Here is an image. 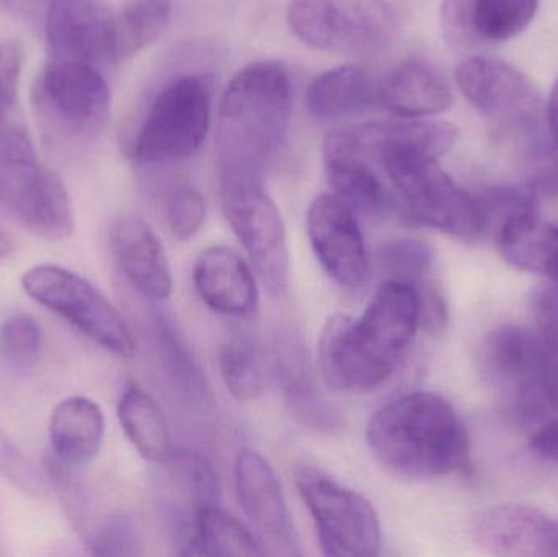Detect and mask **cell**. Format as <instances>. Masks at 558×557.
Wrapping results in <instances>:
<instances>
[{"label":"cell","instance_id":"cell-10","mask_svg":"<svg viewBox=\"0 0 558 557\" xmlns=\"http://www.w3.org/2000/svg\"><path fill=\"white\" fill-rule=\"evenodd\" d=\"M380 166L412 219L464 241L481 239L475 196L458 185L438 159L392 154Z\"/></svg>","mask_w":558,"mask_h":557},{"label":"cell","instance_id":"cell-15","mask_svg":"<svg viewBox=\"0 0 558 557\" xmlns=\"http://www.w3.org/2000/svg\"><path fill=\"white\" fill-rule=\"evenodd\" d=\"M459 90L492 120L524 124L537 117L541 94L517 65L504 59L472 56L456 68Z\"/></svg>","mask_w":558,"mask_h":557},{"label":"cell","instance_id":"cell-6","mask_svg":"<svg viewBox=\"0 0 558 557\" xmlns=\"http://www.w3.org/2000/svg\"><path fill=\"white\" fill-rule=\"evenodd\" d=\"M211 81L190 74L162 88L147 108L130 146L141 164L182 160L205 143L211 124Z\"/></svg>","mask_w":558,"mask_h":557},{"label":"cell","instance_id":"cell-36","mask_svg":"<svg viewBox=\"0 0 558 557\" xmlns=\"http://www.w3.org/2000/svg\"><path fill=\"white\" fill-rule=\"evenodd\" d=\"M162 215L170 234L179 241H186L198 234L205 225V198L193 186H173L163 196Z\"/></svg>","mask_w":558,"mask_h":557},{"label":"cell","instance_id":"cell-9","mask_svg":"<svg viewBox=\"0 0 558 557\" xmlns=\"http://www.w3.org/2000/svg\"><path fill=\"white\" fill-rule=\"evenodd\" d=\"M29 298L68 320L107 352L131 359L136 342L117 307L81 275L54 264L29 268L22 278Z\"/></svg>","mask_w":558,"mask_h":557},{"label":"cell","instance_id":"cell-33","mask_svg":"<svg viewBox=\"0 0 558 557\" xmlns=\"http://www.w3.org/2000/svg\"><path fill=\"white\" fill-rule=\"evenodd\" d=\"M537 336L543 340L544 362L543 389L550 409H558V283L549 281L537 288L533 300Z\"/></svg>","mask_w":558,"mask_h":557},{"label":"cell","instance_id":"cell-32","mask_svg":"<svg viewBox=\"0 0 558 557\" xmlns=\"http://www.w3.org/2000/svg\"><path fill=\"white\" fill-rule=\"evenodd\" d=\"M478 234L497 238L518 219L539 213L536 186H495L475 196Z\"/></svg>","mask_w":558,"mask_h":557},{"label":"cell","instance_id":"cell-18","mask_svg":"<svg viewBox=\"0 0 558 557\" xmlns=\"http://www.w3.org/2000/svg\"><path fill=\"white\" fill-rule=\"evenodd\" d=\"M474 536L492 555L558 557V520L534 507H492L475 519Z\"/></svg>","mask_w":558,"mask_h":557},{"label":"cell","instance_id":"cell-25","mask_svg":"<svg viewBox=\"0 0 558 557\" xmlns=\"http://www.w3.org/2000/svg\"><path fill=\"white\" fill-rule=\"evenodd\" d=\"M508 264L558 283V226L539 213L518 219L494 239Z\"/></svg>","mask_w":558,"mask_h":557},{"label":"cell","instance_id":"cell-2","mask_svg":"<svg viewBox=\"0 0 558 557\" xmlns=\"http://www.w3.org/2000/svg\"><path fill=\"white\" fill-rule=\"evenodd\" d=\"M367 444L383 467L405 477L448 476L469 460V435L451 402L416 391L387 402L367 425Z\"/></svg>","mask_w":558,"mask_h":557},{"label":"cell","instance_id":"cell-24","mask_svg":"<svg viewBox=\"0 0 558 557\" xmlns=\"http://www.w3.org/2000/svg\"><path fill=\"white\" fill-rule=\"evenodd\" d=\"M380 84L363 65H340L314 78L305 94L308 113L317 120L353 117L379 104Z\"/></svg>","mask_w":558,"mask_h":557},{"label":"cell","instance_id":"cell-5","mask_svg":"<svg viewBox=\"0 0 558 557\" xmlns=\"http://www.w3.org/2000/svg\"><path fill=\"white\" fill-rule=\"evenodd\" d=\"M288 25L317 51L374 56L392 45L399 20L387 0H292Z\"/></svg>","mask_w":558,"mask_h":557},{"label":"cell","instance_id":"cell-14","mask_svg":"<svg viewBox=\"0 0 558 557\" xmlns=\"http://www.w3.org/2000/svg\"><path fill=\"white\" fill-rule=\"evenodd\" d=\"M307 235L325 274L356 290L369 280L371 265L356 216L338 196L318 195L308 206Z\"/></svg>","mask_w":558,"mask_h":557},{"label":"cell","instance_id":"cell-17","mask_svg":"<svg viewBox=\"0 0 558 557\" xmlns=\"http://www.w3.org/2000/svg\"><path fill=\"white\" fill-rule=\"evenodd\" d=\"M539 0H442L441 29L456 48L497 45L520 35Z\"/></svg>","mask_w":558,"mask_h":557},{"label":"cell","instance_id":"cell-45","mask_svg":"<svg viewBox=\"0 0 558 557\" xmlns=\"http://www.w3.org/2000/svg\"><path fill=\"white\" fill-rule=\"evenodd\" d=\"M13 245L10 241L9 235L5 232L0 231V261L12 252Z\"/></svg>","mask_w":558,"mask_h":557},{"label":"cell","instance_id":"cell-26","mask_svg":"<svg viewBox=\"0 0 558 557\" xmlns=\"http://www.w3.org/2000/svg\"><path fill=\"white\" fill-rule=\"evenodd\" d=\"M183 556H262L260 543L251 530L218 504L198 510L182 542Z\"/></svg>","mask_w":558,"mask_h":557},{"label":"cell","instance_id":"cell-42","mask_svg":"<svg viewBox=\"0 0 558 557\" xmlns=\"http://www.w3.org/2000/svg\"><path fill=\"white\" fill-rule=\"evenodd\" d=\"M0 2L13 15L28 22H36V20H45L52 0H0Z\"/></svg>","mask_w":558,"mask_h":557},{"label":"cell","instance_id":"cell-21","mask_svg":"<svg viewBox=\"0 0 558 557\" xmlns=\"http://www.w3.org/2000/svg\"><path fill=\"white\" fill-rule=\"evenodd\" d=\"M234 474L245 516L265 535L291 545V513L271 464L258 451L242 450L235 460Z\"/></svg>","mask_w":558,"mask_h":557},{"label":"cell","instance_id":"cell-39","mask_svg":"<svg viewBox=\"0 0 558 557\" xmlns=\"http://www.w3.org/2000/svg\"><path fill=\"white\" fill-rule=\"evenodd\" d=\"M23 51L15 41H0V120L13 117L22 75Z\"/></svg>","mask_w":558,"mask_h":557},{"label":"cell","instance_id":"cell-8","mask_svg":"<svg viewBox=\"0 0 558 557\" xmlns=\"http://www.w3.org/2000/svg\"><path fill=\"white\" fill-rule=\"evenodd\" d=\"M294 483L311 512L325 556L379 555V517L373 504L314 464H299Z\"/></svg>","mask_w":558,"mask_h":557},{"label":"cell","instance_id":"cell-7","mask_svg":"<svg viewBox=\"0 0 558 557\" xmlns=\"http://www.w3.org/2000/svg\"><path fill=\"white\" fill-rule=\"evenodd\" d=\"M221 203L232 231L251 257L271 296H281L289 283V249L284 221L262 177L222 170Z\"/></svg>","mask_w":558,"mask_h":557},{"label":"cell","instance_id":"cell-35","mask_svg":"<svg viewBox=\"0 0 558 557\" xmlns=\"http://www.w3.org/2000/svg\"><path fill=\"white\" fill-rule=\"evenodd\" d=\"M43 330L28 314H15L0 327V356L16 372H29L38 365Z\"/></svg>","mask_w":558,"mask_h":557},{"label":"cell","instance_id":"cell-37","mask_svg":"<svg viewBox=\"0 0 558 557\" xmlns=\"http://www.w3.org/2000/svg\"><path fill=\"white\" fill-rule=\"evenodd\" d=\"M87 543L95 556H136L141 553L136 525L124 513L108 517L92 530Z\"/></svg>","mask_w":558,"mask_h":557},{"label":"cell","instance_id":"cell-19","mask_svg":"<svg viewBox=\"0 0 558 557\" xmlns=\"http://www.w3.org/2000/svg\"><path fill=\"white\" fill-rule=\"evenodd\" d=\"M110 245L118 267L137 293L154 301L172 294V271L166 252L143 219L124 216L114 221Z\"/></svg>","mask_w":558,"mask_h":557},{"label":"cell","instance_id":"cell-23","mask_svg":"<svg viewBox=\"0 0 558 557\" xmlns=\"http://www.w3.org/2000/svg\"><path fill=\"white\" fill-rule=\"evenodd\" d=\"M105 438V415L100 405L84 396H72L56 405L49 421L52 457L69 467L90 463Z\"/></svg>","mask_w":558,"mask_h":557},{"label":"cell","instance_id":"cell-31","mask_svg":"<svg viewBox=\"0 0 558 557\" xmlns=\"http://www.w3.org/2000/svg\"><path fill=\"white\" fill-rule=\"evenodd\" d=\"M219 365L235 401H257L264 395L267 386L264 360L260 350L247 337L228 340L219 352Z\"/></svg>","mask_w":558,"mask_h":557},{"label":"cell","instance_id":"cell-13","mask_svg":"<svg viewBox=\"0 0 558 557\" xmlns=\"http://www.w3.org/2000/svg\"><path fill=\"white\" fill-rule=\"evenodd\" d=\"M458 128L446 121L405 120L353 124L331 131L324 141V157H353L380 164L392 154L439 159L458 141Z\"/></svg>","mask_w":558,"mask_h":557},{"label":"cell","instance_id":"cell-1","mask_svg":"<svg viewBox=\"0 0 558 557\" xmlns=\"http://www.w3.org/2000/svg\"><path fill=\"white\" fill-rule=\"evenodd\" d=\"M420 329V298L413 284L387 280L357 319L330 317L318 342L325 383L337 391L379 388L407 359Z\"/></svg>","mask_w":558,"mask_h":557},{"label":"cell","instance_id":"cell-28","mask_svg":"<svg viewBox=\"0 0 558 557\" xmlns=\"http://www.w3.org/2000/svg\"><path fill=\"white\" fill-rule=\"evenodd\" d=\"M325 172L333 195L363 215H386L393 198L371 164L353 157H325Z\"/></svg>","mask_w":558,"mask_h":557},{"label":"cell","instance_id":"cell-29","mask_svg":"<svg viewBox=\"0 0 558 557\" xmlns=\"http://www.w3.org/2000/svg\"><path fill=\"white\" fill-rule=\"evenodd\" d=\"M170 0H128L111 23L110 61L133 58L153 45L170 20Z\"/></svg>","mask_w":558,"mask_h":557},{"label":"cell","instance_id":"cell-4","mask_svg":"<svg viewBox=\"0 0 558 557\" xmlns=\"http://www.w3.org/2000/svg\"><path fill=\"white\" fill-rule=\"evenodd\" d=\"M0 205L48 241H64L74 232V209L61 177L39 160L13 117L0 120Z\"/></svg>","mask_w":558,"mask_h":557},{"label":"cell","instance_id":"cell-40","mask_svg":"<svg viewBox=\"0 0 558 557\" xmlns=\"http://www.w3.org/2000/svg\"><path fill=\"white\" fill-rule=\"evenodd\" d=\"M416 291L420 298V327L435 336L445 332L448 326V306L445 298L428 281L420 284Z\"/></svg>","mask_w":558,"mask_h":557},{"label":"cell","instance_id":"cell-38","mask_svg":"<svg viewBox=\"0 0 558 557\" xmlns=\"http://www.w3.org/2000/svg\"><path fill=\"white\" fill-rule=\"evenodd\" d=\"M0 476L32 496H43L45 477L0 428Z\"/></svg>","mask_w":558,"mask_h":557},{"label":"cell","instance_id":"cell-27","mask_svg":"<svg viewBox=\"0 0 558 557\" xmlns=\"http://www.w3.org/2000/svg\"><path fill=\"white\" fill-rule=\"evenodd\" d=\"M118 419L128 440L150 463L162 464L173 453L169 424L160 405L137 386L124 389Z\"/></svg>","mask_w":558,"mask_h":557},{"label":"cell","instance_id":"cell-41","mask_svg":"<svg viewBox=\"0 0 558 557\" xmlns=\"http://www.w3.org/2000/svg\"><path fill=\"white\" fill-rule=\"evenodd\" d=\"M531 447L544 460L558 463V415L547 421L536 434L531 437Z\"/></svg>","mask_w":558,"mask_h":557},{"label":"cell","instance_id":"cell-44","mask_svg":"<svg viewBox=\"0 0 558 557\" xmlns=\"http://www.w3.org/2000/svg\"><path fill=\"white\" fill-rule=\"evenodd\" d=\"M547 117H549L550 133H553L558 143V77L556 84H554L553 92H550Z\"/></svg>","mask_w":558,"mask_h":557},{"label":"cell","instance_id":"cell-11","mask_svg":"<svg viewBox=\"0 0 558 557\" xmlns=\"http://www.w3.org/2000/svg\"><path fill=\"white\" fill-rule=\"evenodd\" d=\"M33 98L51 130L72 137L100 133L110 113V88L104 75L82 62H48Z\"/></svg>","mask_w":558,"mask_h":557},{"label":"cell","instance_id":"cell-20","mask_svg":"<svg viewBox=\"0 0 558 557\" xmlns=\"http://www.w3.org/2000/svg\"><path fill=\"white\" fill-rule=\"evenodd\" d=\"M193 281L202 300L225 316H247L258 303L251 265L232 249L213 245L196 258Z\"/></svg>","mask_w":558,"mask_h":557},{"label":"cell","instance_id":"cell-30","mask_svg":"<svg viewBox=\"0 0 558 557\" xmlns=\"http://www.w3.org/2000/svg\"><path fill=\"white\" fill-rule=\"evenodd\" d=\"M305 362L307 360H304V355L294 346L281 356L279 375L286 398L304 424L315 428H333L337 425V415L318 392Z\"/></svg>","mask_w":558,"mask_h":557},{"label":"cell","instance_id":"cell-16","mask_svg":"<svg viewBox=\"0 0 558 557\" xmlns=\"http://www.w3.org/2000/svg\"><path fill=\"white\" fill-rule=\"evenodd\" d=\"M114 13L107 0H52L45 16L49 62L110 61Z\"/></svg>","mask_w":558,"mask_h":557},{"label":"cell","instance_id":"cell-3","mask_svg":"<svg viewBox=\"0 0 558 557\" xmlns=\"http://www.w3.org/2000/svg\"><path fill=\"white\" fill-rule=\"evenodd\" d=\"M291 114V75L282 62L258 61L238 72L219 108V172L264 175L288 137Z\"/></svg>","mask_w":558,"mask_h":557},{"label":"cell","instance_id":"cell-34","mask_svg":"<svg viewBox=\"0 0 558 557\" xmlns=\"http://www.w3.org/2000/svg\"><path fill=\"white\" fill-rule=\"evenodd\" d=\"M377 261L380 270L389 275V280L405 281L418 288L426 283L435 264V252L418 239H397L380 247Z\"/></svg>","mask_w":558,"mask_h":557},{"label":"cell","instance_id":"cell-12","mask_svg":"<svg viewBox=\"0 0 558 557\" xmlns=\"http://www.w3.org/2000/svg\"><path fill=\"white\" fill-rule=\"evenodd\" d=\"M544 362L543 340L526 327H500L482 346V375L500 389L521 421H533L550 409L543 389Z\"/></svg>","mask_w":558,"mask_h":557},{"label":"cell","instance_id":"cell-22","mask_svg":"<svg viewBox=\"0 0 558 557\" xmlns=\"http://www.w3.org/2000/svg\"><path fill=\"white\" fill-rule=\"evenodd\" d=\"M379 105L405 120L433 117L451 108V85L438 68L413 59L399 65L380 84Z\"/></svg>","mask_w":558,"mask_h":557},{"label":"cell","instance_id":"cell-43","mask_svg":"<svg viewBox=\"0 0 558 557\" xmlns=\"http://www.w3.org/2000/svg\"><path fill=\"white\" fill-rule=\"evenodd\" d=\"M536 189L558 195V153L547 162L537 177Z\"/></svg>","mask_w":558,"mask_h":557}]
</instances>
